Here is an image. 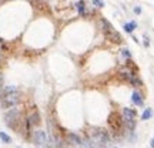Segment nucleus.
<instances>
[{
  "label": "nucleus",
  "instance_id": "20e7f679",
  "mask_svg": "<svg viewBox=\"0 0 154 148\" xmlns=\"http://www.w3.org/2000/svg\"><path fill=\"white\" fill-rule=\"evenodd\" d=\"M120 77L124 78V80H127V81L131 83V84H134V85H140V84H141L140 80L136 77V74H133L128 68H121V70H120Z\"/></svg>",
  "mask_w": 154,
  "mask_h": 148
},
{
  "label": "nucleus",
  "instance_id": "9d476101",
  "mask_svg": "<svg viewBox=\"0 0 154 148\" xmlns=\"http://www.w3.org/2000/svg\"><path fill=\"white\" fill-rule=\"evenodd\" d=\"M67 141L70 144H73V145H80L81 144V141H80V138L76 135V134H67Z\"/></svg>",
  "mask_w": 154,
  "mask_h": 148
},
{
  "label": "nucleus",
  "instance_id": "f257e3e1",
  "mask_svg": "<svg viewBox=\"0 0 154 148\" xmlns=\"http://www.w3.org/2000/svg\"><path fill=\"white\" fill-rule=\"evenodd\" d=\"M91 140L96 145L99 147H106V144L108 142V134L103 128H94L91 131Z\"/></svg>",
  "mask_w": 154,
  "mask_h": 148
},
{
  "label": "nucleus",
  "instance_id": "1a4fd4ad",
  "mask_svg": "<svg viewBox=\"0 0 154 148\" xmlns=\"http://www.w3.org/2000/svg\"><path fill=\"white\" fill-rule=\"evenodd\" d=\"M104 36H106V39H107V40H110L111 43H120V41H121V36H120L114 29H113V30H110V32H106Z\"/></svg>",
  "mask_w": 154,
  "mask_h": 148
},
{
  "label": "nucleus",
  "instance_id": "9b49d317",
  "mask_svg": "<svg viewBox=\"0 0 154 148\" xmlns=\"http://www.w3.org/2000/svg\"><path fill=\"white\" fill-rule=\"evenodd\" d=\"M100 24H102V30H103V33H106V32H110V30H113V26L106 20V19H102L100 20Z\"/></svg>",
  "mask_w": 154,
  "mask_h": 148
},
{
  "label": "nucleus",
  "instance_id": "4be33fe9",
  "mask_svg": "<svg viewBox=\"0 0 154 148\" xmlns=\"http://www.w3.org/2000/svg\"><path fill=\"white\" fill-rule=\"evenodd\" d=\"M3 1H4V0H0V4H1V3H3Z\"/></svg>",
  "mask_w": 154,
  "mask_h": 148
},
{
  "label": "nucleus",
  "instance_id": "dca6fc26",
  "mask_svg": "<svg viewBox=\"0 0 154 148\" xmlns=\"http://www.w3.org/2000/svg\"><path fill=\"white\" fill-rule=\"evenodd\" d=\"M77 9H79L80 14H83V13H84V3H83V1H79V3H77Z\"/></svg>",
  "mask_w": 154,
  "mask_h": 148
},
{
  "label": "nucleus",
  "instance_id": "412c9836",
  "mask_svg": "<svg viewBox=\"0 0 154 148\" xmlns=\"http://www.w3.org/2000/svg\"><path fill=\"white\" fill-rule=\"evenodd\" d=\"M151 147L154 148V138H153V140H151Z\"/></svg>",
  "mask_w": 154,
  "mask_h": 148
},
{
  "label": "nucleus",
  "instance_id": "7ed1b4c3",
  "mask_svg": "<svg viewBox=\"0 0 154 148\" xmlns=\"http://www.w3.org/2000/svg\"><path fill=\"white\" fill-rule=\"evenodd\" d=\"M20 120V111L19 110H12L10 113H7L6 115V124L10 127V128H17V123Z\"/></svg>",
  "mask_w": 154,
  "mask_h": 148
},
{
  "label": "nucleus",
  "instance_id": "ddd939ff",
  "mask_svg": "<svg viewBox=\"0 0 154 148\" xmlns=\"http://www.w3.org/2000/svg\"><path fill=\"white\" fill-rule=\"evenodd\" d=\"M136 27H137L136 21H130V23H126V24H124V30H126L127 33H131Z\"/></svg>",
  "mask_w": 154,
  "mask_h": 148
},
{
  "label": "nucleus",
  "instance_id": "a211bd4d",
  "mask_svg": "<svg viewBox=\"0 0 154 148\" xmlns=\"http://www.w3.org/2000/svg\"><path fill=\"white\" fill-rule=\"evenodd\" d=\"M121 54H123V56H126V57H130V56H131V54H130V51H128L127 49L123 50V51H121Z\"/></svg>",
  "mask_w": 154,
  "mask_h": 148
},
{
  "label": "nucleus",
  "instance_id": "4468645a",
  "mask_svg": "<svg viewBox=\"0 0 154 148\" xmlns=\"http://www.w3.org/2000/svg\"><path fill=\"white\" fill-rule=\"evenodd\" d=\"M151 115H153V110L151 108H146L143 115H141V118L143 120H148V118H151Z\"/></svg>",
  "mask_w": 154,
  "mask_h": 148
},
{
  "label": "nucleus",
  "instance_id": "aec40b11",
  "mask_svg": "<svg viewBox=\"0 0 154 148\" xmlns=\"http://www.w3.org/2000/svg\"><path fill=\"white\" fill-rule=\"evenodd\" d=\"M134 12L138 14V13H141V9H140V7H136V9H134Z\"/></svg>",
  "mask_w": 154,
  "mask_h": 148
},
{
  "label": "nucleus",
  "instance_id": "f8f14e48",
  "mask_svg": "<svg viewBox=\"0 0 154 148\" xmlns=\"http://www.w3.org/2000/svg\"><path fill=\"white\" fill-rule=\"evenodd\" d=\"M131 101H133L136 105H143V98H141V96H140L137 91L133 93V96H131Z\"/></svg>",
  "mask_w": 154,
  "mask_h": 148
},
{
  "label": "nucleus",
  "instance_id": "6ab92c4d",
  "mask_svg": "<svg viewBox=\"0 0 154 148\" xmlns=\"http://www.w3.org/2000/svg\"><path fill=\"white\" fill-rule=\"evenodd\" d=\"M86 148H94V147H93V145H91L88 141H86Z\"/></svg>",
  "mask_w": 154,
  "mask_h": 148
},
{
  "label": "nucleus",
  "instance_id": "0eeeda50",
  "mask_svg": "<svg viewBox=\"0 0 154 148\" xmlns=\"http://www.w3.org/2000/svg\"><path fill=\"white\" fill-rule=\"evenodd\" d=\"M34 142H36V145L37 147H46L47 145V135H46V132L41 131V130H37V131L34 132Z\"/></svg>",
  "mask_w": 154,
  "mask_h": 148
},
{
  "label": "nucleus",
  "instance_id": "f03ea898",
  "mask_svg": "<svg viewBox=\"0 0 154 148\" xmlns=\"http://www.w3.org/2000/svg\"><path fill=\"white\" fill-rule=\"evenodd\" d=\"M19 101H20V93H19V91L4 94V96L1 97V107H4V108L13 107V105H16Z\"/></svg>",
  "mask_w": 154,
  "mask_h": 148
},
{
  "label": "nucleus",
  "instance_id": "f3484780",
  "mask_svg": "<svg viewBox=\"0 0 154 148\" xmlns=\"http://www.w3.org/2000/svg\"><path fill=\"white\" fill-rule=\"evenodd\" d=\"M93 4H94L96 7H103V6H104V1H103V0H93Z\"/></svg>",
  "mask_w": 154,
  "mask_h": 148
},
{
  "label": "nucleus",
  "instance_id": "6e6552de",
  "mask_svg": "<svg viewBox=\"0 0 154 148\" xmlns=\"http://www.w3.org/2000/svg\"><path fill=\"white\" fill-rule=\"evenodd\" d=\"M39 123H40V115H39V113H37V110L33 108L32 113H30L29 117H27V125L32 127V125H37Z\"/></svg>",
  "mask_w": 154,
  "mask_h": 148
},
{
  "label": "nucleus",
  "instance_id": "39448f33",
  "mask_svg": "<svg viewBox=\"0 0 154 148\" xmlns=\"http://www.w3.org/2000/svg\"><path fill=\"white\" fill-rule=\"evenodd\" d=\"M123 118H124V121H126V124H127V127L131 130V128H134V118H136V111H133L131 108H124L123 110Z\"/></svg>",
  "mask_w": 154,
  "mask_h": 148
},
{
  "label": "nucleus",
  "instance_id": "5701e85b",
  "mask_svg": "<svg viewBox=\"0 0 154 148\" xmlns=\"http://www.w3.org/2000/svg\"><path fill=\"white\" fill-rule=\"evenodd\" d=\"M0 78H1V76H0Z\"/></svg>",
  "mask_w": 154,
  "mask_h": 148
},
{
  "label": "nucleus",
  "instance_id": "2eb2a0df",
  "mask_svg": "<svg viewBox=\"0 0 154 148\" xmlns=\"http://www.w3.org/2000/svg\"><path fill=\"white\" fill-rule=\"evenodd\" d=\"M0 138H1V141H3V142H6V144H10V142H12V138H10L6 132H3V131H0Z\"/></svg>",
  "mask_w": 154,
  "mask_h": 148
},
{
  "label": "nucleus",
  "instance_id": "423d86ee",
  "mask_svg": "<svg viewBox=\"0 0 154 148\" xmlns=\"http://www.w3.org/2000/svg\"><path fill=\"white\" fill-rule=\"evenodd\" d=\"M108 124H110V128L114 132H117L121 128V117L119 113H111L108 115Z\"/></svg>",
  "mask_w": 154,
  "mask_h": 148
}]
</instances>
